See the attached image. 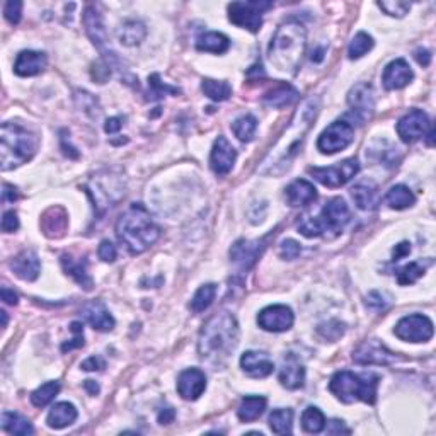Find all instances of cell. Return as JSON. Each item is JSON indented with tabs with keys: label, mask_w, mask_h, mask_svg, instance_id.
<instances>
[{
	"label": "cell",
	"mask_w": 436,
	"mask_h": 436,
	"mask_svg": "<svg viewBox=\"0 0 436 436\" xmlns=\"http://www.w3.org/2000/svg\"><path fill=\"white\" fill-rule=\"evenodd\" d=\"M21 14H23V2H19V0H10V2H7L6 7H3V16H6V19L9 21L12 26L14 24H19Z\"/></svg>",
	"instance_id": "cell-48"
},
{
	"label": "cell",
	"mask_w": 436,
	"mask_h": 436,
	"mask_svg": "<svg viewBox=\"0 0 436 436\" xmlns=\"http://www.w3.org/2000/svg\"><path fill=\"white\" fill-rule=\"evenodd\" d=\"M10 270L16 272V276H19L21 279H24V281H34L39 276V270H41L38 254L29 249L23 250V252H19L10 261Z\"/></svg>",
	"instance_id": "cell-22"
},
{
	"label": "cell",
	"mask_w": 436,
	"mask_h": 436,
	"mask_svg": "<svg viewBox=\"0 0 436 436\" xmlns=\"http://www.w3.org/2000/svg\"><path fill=\"white\" fill-rule=\"evenodd\" d=\"M196 48L206 53H225L230 48V39L221 32H203L196 39Z\"/></svg>",
	"instance_id": "cell-29"
},
{
	"label": "cell",
	"mask_w": 436,
	"mask_h": 436,
	"mask_svg": "<svg viewBox=\"0 0 436 436\" xmlns=\"http://www.w3.org/2000/svg\"><path fill=\"white\" fill-rule=\"evenodd\" d=\"M307 50V29L299 21H288L281 24L272 36L268 58L278 72L285 75H295Z\"/></svg>",
	"instance_id": "cell-1"
},
{
	"label": "cell",
	"mask_w": 436,
	"mask_h": 436,
	"mask_svg": "<svg viewBox=\"0 0 436 436\" xmlns=\"http://www.w3.org/2000/svg\"><path fill=\"white\" fill-rule=\"evenodd\" d=\"M279 384L288 390H297L301 388L305 384V368L304 365L297 359V356L286 355L283 358L281 368H279Z\"/></svg>",
	"instance_id": "cell-21"
},
{
	"label": "cell",
	"mask_w": 436,
	"mask_h": 436,
	"mask_svg": "<svg viewBox=\"0 0 436 436\" xmlns=\"http://www.w3.org/2000/svg\"><path fill=\"white\" fill-rule=\"evenodd\" d=\"M70 330L74 333V339H72L70 343H65L63 346H61V351H63V353L75 350V348L83 346V326H82V322H77V321L72 322Z\"/></svg>",
	"instance_id": "cell-47"
},
{
	"label": "cell",
	"mask_w": 436,
	"mask_h": 436,
	"mask_svg": "<svg viewBox=\"0 0 436 436\" xmlns=\"http://www.w3.org/2000/svg\"><path fill=\"white\" fill-rule=\"evenodd\" d=\"M285 198L290 206L300 208V206H307L317 199V190L308 181L297 179L285 190Z\"/></svg>",
	"instance_id": "cell-24"
},
{
	"label": "cell",
	"mask_w": 436,
	"mask_h": 436,
	"mask_svg": "<svg viewBox=\"0 0 436 436\" xmlns=\"http://www.w3.org/2000/svg\"><path fill=\"white\" fill-rule=\"evenodd\" d=\"M395 336L408 343H426L433 337V322L421 314L402 317L394 329Z\"/></svg>",
	"instance_id": "cell-10"
},
{
	"label": "cell",
	"mask_w": 436,
	"mask_h": 436,
	"mask_svg": "<svg viewBox=\"0 0 436 436\" xmlns=\"http://www.w3.org/2000/svg\"><path fill=\"white\" fill-rule=\"evenodd\" d=\"M257 130V119L252 115H242L232 123V132L241 141H250L256 135Z\"/></svg>",
	"instance_id": "cell-38"
},
{
	"label": "cell",
	"mask_w": 436,
	"mask_h": 436,
	"mask_svg": "<svg viewBox=\"0 0 436 436\" xmlns=\"http://www.w3.org/2000/svg\"><path fill=\"white\" fill-rule=\"evenodd\" d=\"M351 196H353L356 206L359 210H373L377 208V191L373 188L366 186V184H356L351 190Z\"/></svg>",
	"instance_id": "cell-40"
},
{
	"label": "cell",
	"mask_w": 436,
	"mask_h": 436,
	"mask_svg": "<svg viewBox=\"0 0 436 436\" xmlns=\"http://www.w3.org/2000/svg\"><path fill=\"white\" fill-rule=\"evenodd\" d=\"M353 359L358 365H390L397 359V356L388 351L377 339H370L356 348L353 351Z\"/></svg>",
	"instance_id": "cell-15"
},
{
	"label": "cell",
	"mask_w": 436,
	"mask_h": 436,
	"mask_svg": "<svg viewBox=\"0 0 436 436\" xmlns=\"http://www.w3.org/2000/svg\"><path fill=\"white\" fill-rule=\"evenodd\" d=\"M266 404L268 401L264 397H261V395H249V397H244L237 409L239 419L244 421V423L256 421L257 417H261V414L266 410Z\"/></svg>",
	"instance_id": "cell-31"
},
{
	"label": "cell",
	"mask_w": 436,
	"mask_h": 436,
	"mask_svg": "<svg viewBox=\"0 0 436 436\" xmlns=\"http://www.w3.org/2000/svg\"><path fill=\"white\" fill-rule=\"evenodd\" d=\"M174 417H176V413H174L172 408H164V409L159 410V414H157V421L161 424L172 423Z\"/></svg>",
	"instance_id": "cell-56"
},
{
	"label": "cell",
	"mask_w": 436,
	"mask_h": 436,
	"mask_svg": "<svg viewBox=\"0 0 436 436\" xmlns=\"http://www.w3.org/2000/svg\"><path fill=\"white\" fill-rule=\"evenodd\" d=\"M410 252V244H408V242H402V244L395 246L394 249V261H399L402 256H406V254Z\"/></svg>",
	"instance_id": "cell-60"
},
{
	"label": "cell",
	"mask_w": 436,
	"mask_h": 436,
	"mask_svg": "<svg viewBox=\"0 0 436 436\" xmlns=\"http://www.w3.org/2000/svg\"><path fill=\"white\" fill-rule=\"evenodd\" d=\"M293 424V410L292 409H275L270 414V426L272 433L276 435H290Z\"/></svg>",
	"instance_id": "cell-37"
},
{
	"label": "cell",
	"mask_w": 436,
	"mask_h": 436,
	"mask_svg": "<svg viewBox=\"0 0 436 436\" xmlns=\"http://www.w3.org/2000/svg\"><path fill=\"white\" fill-rule=\"evenodd\" d=\"M317 333L327 341H336L337 337H341L344 334V324H341L337 321H330L327 324L319 326Z\"/></svg>",
	"instance_id": "cell-46"
},
{
	"label": "cell",
	"mask_w": 436,
	"mask_h": 436,
	"mask_svg": "<svg viewBox=\"0 0 436 436\" xmlns=\"http://www.w3.org/2000/svg\"><path fill=\"white\" fill-rule=\"evenodd\" d=\"M385 203L392 210H406L416 203V196H414V192L408 186L397 184V186H392L387 195H385Z\"/></svg>",
	"instance_id": "cell-32"
},
{
	"label": "cell",
	"mask_w": 436,
	"mask_h": 436,
	"mask_svg": "<svg viewBox=\"0 0 436 436\" xmlns=\"http://www.w3.org/2000/svg\"><path fill=\"white\" fill-rule=\"evenodd\" d=\"M83 26H86L87 34L92 39L94 45L104 53V46H106V29H104L103 17L97 12L96 7L89 6L83 12Z\"/></svg>",
	"instance_id": "cell-25"
},
{
	"label": "cell",
	"mask_w": 436,
	"mask_h": 436,
	"mask_svg": "<svg viewBox=\"0 0 436 436\" xmlns=\"http://www.w3.org/2000/svg\"><path fill=\"white\" fill-rule=\"evenodd\" d=\"M379 377L373 373H358L337 372L329 382V390L344 404H353L356 401L375 404L377 387H379Z\"/></svg>",
	"instance_id": "cell-6"
},
{
	"label": "cell",
	"mask_w": 436,
	"mask_h": 436,
	"mask_svg": "<svg viewBox=\"0 0 436 436\" xmlns=\"http://www.w3.org/2000/svg\"><path fill=\"white\" fill-rule=\"evenodd\" d=\"M372 48H373L372 36L359 31L358 34L351 39L350 46H348V57H350V60H358V58H361L363 54L368 53Z\"/></svg>",
	"instance_id": "cell-42"
},
{
	"label": "cell",
	"mask_w": 436,
	"mask_h": 436,
	"mask_svg": "<svg viewBox=\"0 0 436 436\" xmlns=\"http://www.w3.org/2000/svg\"><path fill=\"white\" fill-rule=\"evenodd\" d=\"M297 97H299V92H297L292 86H288V83H281V86L275 87V89L270 90V92H266V96H264L263 101L266 106L281 109L285 106H290L293 101H297Z\"/></svg>",
	"instance_id": "cell-30"
},
{
	"label": "cell",
	"mask_w": 436,
	"mask_h": 436,
	"mask_svg": "<svg viewBox=\"0 0 436 436\" xmlns=\"http://www.w3.org/2000/svg\"><path fill=\"white\" fill-rule=\"evenodd\" d=\"M2 428L7 433L17 436H28L34 433L32 424L29 423V419L21 416V414L12 413V410H6V413L2 414Z\"/></svg>",
	"instance_id": "cell-33"
},
{
	"label": "cell",
	"mask_w": 436,
	"mask_h": 436,
	"mask_svg": "<svg viewBox=\"0 0 436 436\" xmlns=\"http://www.w3.org/2000/svg\"><path fill=\"white\" fill-rule=\"evenodd\" d=\"M366 305L372 308H377V310H382V308L387 307V300H385V297L380 292H370L368 297H366Z\"/></svg>",
	"instance_id": "cell-52"
},
{
	"label": "cell",
	"mask_w": 436,
	"mask_h": 436,
	"mask_svg": "<svg viewBox=\"0 0 436 436\" xmlns=\"http://www.w3.org/2000/svg\"><path fill=\"white\" fill-rule=\"evenodd\" d=\"M293 322H295V315L286 305H270L257 315V324L261 329L270 330V333H285L293 326Z\"/></svg>",
	"instance_id": "cell-13"
},
{
	"label": "cell",
	"mask_w": 436,
	"mask_h": 436,
	"mask_svg": "<svg viewBox=\"0 0 436 436\" xmlns=\"http://www.w3.org/2000/svg\"><path fill=\"white\" fill-rule=\"evenodd\" d=\"M77 416V409H75L74 404H70V402H58V404H54L52 410L48 413L46 423H48V426L53 428V430H61V428H67L70 426V424H74Z\"/></svg>",
	"instance_id": "cell-27"
},
{
	"label": "cell",
	"mask_w": 436,
	"mask_h": 436,
	"mask_svg": "<svg viewBox=\"0 0 436 436\" xmlns=\"http://www.w3.org/2000/svg\"><path fill=\"white\" fill-rule=\"evenodd\" d=\"M82 317L94 329L101 330V333H108V330H111L115 327V319H112V315L109 314V310L104 307V304L101 300H92L83 305Z\"/></svg>",
	"instance_id": "cell-23"
},
{
	"label": "cell",
	"mask_w": 436,
	"mask_h": 436,
	"mask_svg": "<svg viewBox=\"0 0 436 436\" xmlns=\"http://www.w3.org/2000/svg\"><path fill=\"white\" fill-rule=\"evenodd\" d=\"M271 7V2H232L228 3V19L235 26L257 32L263 26V12Z\"/></svg>",
	"instance_id": "cell-7"
},
{
	"label": "cell",
	"mask_w": 436,
	"mask_h": 436,
	"mask_svg": "<svg viewBox=\"0 0 436 436\" xmlns=\"http://www.w3.org/2000/svg\"><path fill=\"white\" fill-rule=\"evenodd\" d=\"M38 137L17 123H3L0 130V164L2 170L16 169L38 150Z\"/></svg>",
	"instance_id": "cell-4"
},
{
	"label": "cell",
	"mask_w": 436,
	"mask_h": 436,
	"mask_svg": "<svg viewBox=\"0 0 436 436\" xmlns=\"http://www.w3.org/2000/svg\"><path fill=\"white\" fill-rule=\"evenodd\" d=\"M145 36H147V29H145V24L140 23V21H126L118 29L119 41L126 46L140 45L145 39Z\"/></svg>",
	"instance_id": "cell-34"
},
{
	"label": "cell",
	"mask_w": 436,
	"mask_h": 436,
	"mask_svg": "<svg viewBox=\"0 0 436 436\" xmlns=\"http://www.w3.org/2000/svg\"><path fill=\"white\" fill-rule=\"evenodd\" d=\"M301 428H304V431L312 435H317L321 433V431H324L326 417L324 414H322V410L319 408H314V406L305 409L304 414H301Z\"/></svg>",
	"instance_id": "cell-35"
},
{
	"label": "cell",
	"mask_w": 436,
	"mask_h": 436,
	"mask_svg": "<svg viewBox=\"0 0 436 436\" xmlns=\"http://www.w3.org/2000/svg\"><path fill=\"white\" fill-rule=\"evenodd\" d=\"M0 314H2V327H6L7 326V314L6 312H0Z\"/></svg>",
	"instance_id": "cell-62"
},
{
	"label": "cell",
	"mask_w": 436,
	"mask_h": 436,
	"mask_svg": "<svg viewBox=\"0 0 436 436\" xmlns=\"http://www.w3.org/2000/svg\"><path fill=\"white\" fill-rule=\"evenodd\" d=\"M413 79V68L409 67V63L404 58L392 60L390 63L384 68V74H382V82H384V87L387 90L402 89V87L410 83Z\"/></svg>",
	"instance_id": "cell-17"
},
{
	"label": "cell",
	"mask_w": 436,
	"mask_h": 436,
	"mask_svg": "<svg viewBox=\"0 0 436 436\" xmlns=\"http://www.w3.org/2000/svg\"><path fill=\"white\" fill-rule=\"evenodd\" d=\"M350 208L343 198H333L322 206L319 217H304L299 224V232L305 237H337L350 221Z\"/></svg>",
	"instance_id": "cell-5"
},
{
	"label": "cell",
	"mask_w": 436,
	"mask_h": 436,
	"mask_svg": "<svg viewBox=\"0 0 436 436\" xmlns=\"http://www.w3.org/2000/svg\"><path fill=\"white\" fill-rule=\"evenodd\" d=\"M41 227L46 237L58 239L67 232L68 227V217L63 208L60 206H53L41 218Z\"/></svg>",
	"instance_id": "cell-26"
},
{
	"label": "cell",
	"mask_w": 436,
	"mask_h": 436,
	"mask_svg": "<svg viewBox=\"0 0 436 436\" xmlns=\"http://www.w3.org/2000/svg\"><path fill=\"white\" fill-rule=\"evenodd\" d=\"M19 228V218H17L16 212H6L2 218V230L6 234H12Z\"/></svg>",
	"instance_id": "cell-51"
},
{
	"label": "cell",
	"mask_w": 436,
	"mask_h": 436,
	"mask_svg": "<svg viewBox=\"0 0 436 436\" xmlns=\"http://www.w3.org/2000/svg\"><path fill=\"white\" fill-rule=\"evenodd\" d=\"M266 241L268 239H263V241H244V239H241V241L235 242L230 249V261L235 264V268L241 272L249 271L259 259L263 250L266 249Z\"/></svg>",
	"instance_id": "cell-14"
},
{
	"label": "cell",
	"mask_w": 436,
	"mask_h": 436,
	"mask_svg": "<svg viewBox=\"0 0 436 436\" xmlns=\"http://www.w3.org/2000/svg\"><path fill=\"white\" fill-rule=\"evenodd\" d=\"M97 254H99V257L104 263H112L116 259V256H118V250H116V247L111 241H103L99 244V249H97Z\"/></svg>",
	"instance_id": "cell-50"
},
{
	"label": "cell",
	"mask_w": 436,
	"mask_h": 436,
	"mask_svg": "<svg viewBox=\"0 0 436 436\" xmlns=\"http://www.w3.org/2000/svg\"><path fill=\"white\" fill-rule=\"evenodd\" d=\"M17 198H19V195H17L16 188L10 186V184H3L2 201H3V203H10V201H16Z\"/></svg>",
	"instance_id": "cell-57"
},
{
	"label": "cell",
	"mask_w": 436,
	"mask_h": 436,
	"mask_svg": "<svg viewBox=\"0 0 436 436\" xmlns=\"http://www.w3.org/2000/svg\"><path fill=\"white\" fill-rule=\"evenodd\" d=\"M379 7L385 14L392 17H404L410 9L409 2H401V0H390V2H379Z\"/></svg>",
	"instance_id": "cell-45"
},
{
	"label": "cell",
	"mask_w": 436,
	"mask_h": 436,
	"mask_svg": "<svg viewBox=\"0 0 436 436\" xmlns=\"http://www.w3.org/2000/svg\"><path fill=\"white\" fill-rule=\"evenodd\" d=\"M48 58L41 52H32V50H24L17 54L16 63H14V72L19 77H34L41 74L46 68Z\"/></svg>",
	"instance_id": "cell-20"
},
{
	"label": "cell",
	"mask_w": 436,
	"mask_h": 436,
	"mask_svg": "<svg viewBox=\"0 0 436 436\" xmlns=\"http://www.w3.org/2000/svg\"><path fill=\"white\" fill-rule=\"evenodd\" d=\"M424 275V268L419 263H409L397 271L399 285H413Z\"/></svg>",
	"instance_id": "cell-44"
},
{
	"label": "cell",
	"mask_w": 436,
	"mask_h": 436,
	"mask_svg": "<svg viewBox=\"0 0 436 436\" xmlns=\"http://www.w3.org/2000/svg\"><path fill=\"white\" fill-rule=\"evenodd\" d=\"M58 392H60V384H58V382H46V384H43L41 387H38L31 394L32 406H36V408H45V406H48L50 402L57 397Z\"/></svg>",
	"instance_id": "cell-41"
},
{
	"label": "cell",
	"mask_w": 436,
	"mask_h": 436,
	"mask_svg": "<svg viewBox=\"0 0 436 436\" xmlns=\"http://www.w3.org/2000/svg\"><path fill=\"white\" fill-rule=\"evenodd\" d=\"M327 433L329 435H341V433H350L346 426L343 424V421L333 419L329 421V428H327Z\"/></svg>",
	"instance_id": "cell-55"
},
{
	"label": "cell",
	"mask_w": 436,
	"mask_h": 436,
	"mask_svg": "<svg viewBox=\"0 0 436 436\" xmlns=\"http://www.w3.org/2000/svg\"><path fill=\"white\" fill-rule=\"evenodd\" d=\"M237 343V321L228 312H220L203 326L198 339V353L203 359L220 363L235 350Z\"/></svg>",
	"instance_id": "cell-2"
},
{
	"label": "cell",
	"mask_w": 436,
	"mask_h": 436,
	"mask_svg": "<svg viewBox=\"0 0 436 436\" xmlns=\"http://www.w3.org/2000/svg\"><path fill=\"white\" fill-rule=\"evenodd\" d=\"M83 387H86V390L89 392L90 395L99 394V385H97L94 380H86V382H83Z\"/></svg>",
	"instance_id": "cell-61"
},
{
	"label": "cell",
	"mask_w": 436,
	"mask_h": 436,
	"mask_svg": "<svg viewBox=\"0 0 436 436\" xmlns=\"http://www.w3.org/2000/svg\"><path fill=\"white\" fill-rule=\"evenodd\" d=\"M237 161V150L232 147L230 141L224 135H220L215 140L210 155V167L217 176H227Z\"/></svg>",
	"instance_id": "cell-16"
},
{
	"label": "cell",
	"mask_w": 436,
	"mask_h": 436,
	"mask_svg": "<svg viewBox=\"0 0 436 436\" xmlns=\"http://www.w3.org/2000/svg\"><path fill=\"white\" fill-rule=\"evenodd\" d=\"M431 128L430 118L421 109H413L408 115L402 116L397 123V133L402 141L406 143H414L419 138H424Z\"/></svg>",
	"instance_id": "cell-12"
},
{
	"label": "cell",
	"mask_w": 436,
	"mask_h": 436,
	"mask_svg": "<svg viewBox=\"0 0 436 436\" xmlns=\"http://www.w3.org/2000/svg\"><path fill=\"white\" fill-rule=\"evenodd\" d=\"M355 140V128L351 123L344 119H337L333 125H329L324 132L321 133L317 140V148L322 154L333 155L337 152L344 150Z\"/></svg>",
	"instance_id": "cell-8"
},
{
	"label": "cell",
	"mask_w": 436,
	"mask_h": 436,
	"mask_svg": "<svg viewBox=\"0 0 436 436\" xmlns=\"http://www.w3.org/2000/svg\"><path fill=\"white\" fill-rule=\"evenodd\" d=\"M348 104H350L351 112L359 123L368 121L375 112V92L373 87L366 82L356 83L351 87L350 94H348Z\"/></svg>",
	"instance_id": "cell-11"
},
{
	"label": "cell",
	"mask_w": 436,
	"mask_h": 436,
	"mask_svg": "<svg viewBox=\"0 0 436 436\" xmlns=\"http://www.w3.org/2000/svg\"><path fill=\"white\" fill-rule=\"evenodd\" d=\"M359 170V164L356 159H346L339 162L337 166L330 167H310L308 174L314 176L319 183L324 184L327 188H341L356 176Z\"/></svg>",
	"instance_id": "cell-9"
},
{
	"label": "cell",
	"mask_w": 436,
	"mask_h": 436,
	"mask_svg": "<svg viewBox=\"0 0 436 436\" xmlns=\"http://www.w3.org/2000/svg\"><path fill=\"white\" fill-rule=\"evenodd\" d=\"M116 235L132 254H141L161 237V228L152 220L147 210L135 203L116 221Z\"/></svg>",
	"instance_id": "cell-3"
},
{
	"label": "cell",
	"mask_w": 436,
	"mask_h": 436,
	"mask_svg": "<svg viewBox=\"0 0 436 436\" xmlns=\"http://www.w3.org/2000/svg\"><path fill=\"white\" fill-rule=\"evenodd\" d=\"M104 366H106V363H104L103 358H99V356H90L86 361H82L81 368L86 370V372H94V370H103Z\"/></svg>",
	"instance_id": "cell-53"
},
{
	"label": "cell",
	"mask_w": 436,
	"mask_h": 436,
	"mask_svg": "<svg viewBox=\"0 0 436 436\" xmlns=\"http://www.w3.org/2000/svg\"><path fill=\"white\" fill-rule=\"evenodd\" d=\"M181 90L177 87H170L161 81V75L152 74L148 77V97L147 99H161L166 94H179Z\"/></svg>",
	"instance_id": "cell-43"
},
{
	"label": "cell",
	"mask_w": 436,
	"mask_h": 436,
	"mask_svg": "<svg viewBox=\"0 0 436 436\" xmlns=\"http://www.w3.org/2000/svg\"><path fill=\"white\" fill-rule=\"evenodd\" d=\"M2 300L6 301V304L9 305H16L17 300H19V297H17V293L14 292V290L7 288V286H3L2 288Z\"/></svg>",
	"instance_id": "cell-58"
},
{
	"label": "cell",
	"mask_w": 436,
	"mask_h": 436,
	"mask_svg": "<svg viewBox=\"0 0 436 436\" xmlns=\"http://www.w3.org/2000/svg\"><path fill=\"white\" fill-rule=\"evenodd\" d=\"M301 252V247L297 241H293V239H286V241H283L281 244H279V256L283 257V259H297V257L300 256Z\"/></svg>",
	"instance_id": "cell-49"
},
{
	"label": "cell",
	"mask_w": 436,
	"mask_h": 436,
	"mask_svg": "<svg viewBox=\"0 0 436 436\" xmlns=\"http://www.w3.org/2000/svg\"><path fill=\"white\" fill-rule=\"evenodd\" d=\"M201 90L205 92L206 97H210L212 101L221 103V101H227L232 96V87L228 86V82L225 81H213V79H203L201 82Z\"/></svg>",
	"instance_id": "cell-36"
},
{
	"label": "cell",
	"mask_w": 436,
	"mask_h": 436,
	"mask_svg": "<svg viewBox=\"0 0 436 436\" xmlns=\"http://www.w3.org/2000/svg\"><path fill=\"white\" fill-rule=\"evenodd\" d=\"M241 366L246 375L252 379H266L275 372V363L263 351H246L241 356Z\"/></svg>",
	"instance_id": "cell-19"
},
{
	"label": "cell",
	"mask_w": 436,
	"mask_h": 436,
	"mask_svg": "<svg viewBox=\"0 0 436 436\" xmlns=\"http://www.w3.org/2000/svg\"><path fill=\"white\" fill-rule=\"evenodd\" d=\"M414 57H416V60L419 61V65H423V67H428V65H430V61H431V54H430V52H428V50H417L416 52V54H414Z\"/></svg>",
	"instance_id": "cell-59"
},
{
	"label": "cell",
	"mask_w": 436,
	"mask_h": 436,
	"mask_svg": "<svg viewBox=\"0 0 436 436\" xmlns=\"http://www.w3.org/2000/svg\"><path fill=\"white\" fill-rule=\"evenodd\" d=\"M215 295H217V286L213 285V283L199 286L198 292H196L195 297L191 299V305H190L191 310L195 312V314H199V312L206 310V308L213 304V300H215Z\"/></svg>",
	"instance_id": "cell-39"
},
{
	"label": "cell",
	"mask_w": 436,
	"mask_h": 436,
	"mask_svg": "<svg viewBox=\"0 0 436 436\" xmlns=\"http://www.w3.org/2000/svg\"><path fill=\"white\" fill-rule=\"evenodd\" d=\"M206 388V377L201 370L188 368L177 379V392L184 401H196Z\"/></svg>",
	"instance_id": "cell-18"
},
{
	"label": "cell",
	"mask_w": 436,
	"mask_h": 436,
	"mask_svg": "<svg viewBox=\"0 0 436 436\" xmlns=\"http://www.w3.org/2000/svg\"><path fill=\"white\" fill-rule=\"evenodd\" d=\"M60 263L61 266H63V271L67 272V275H70L82 288L92 290L94 283L89 272H87V261H77L72 256H68V254H63V256L60 257Z\"/></svg>",
	"instance_id": "cell-28"
},
{
	"label": "cell",
	"mask_w": 436,
	"mask_h": 436,
	"mask_svg": "<svg viewBox=\"0 0 436 436\" xmlns=\"http://www.w3.org/2000/svg\"><path fill=\"white\" fill-rule=\"evenodd\" d=\"M123 121H125V118H121V116H115V118H109L106 123H104V132L109 133V135H112V133L119 132V128L123 126Z\"/></svg>",
	"instance_id": "cell-54"
}]
</instances>
